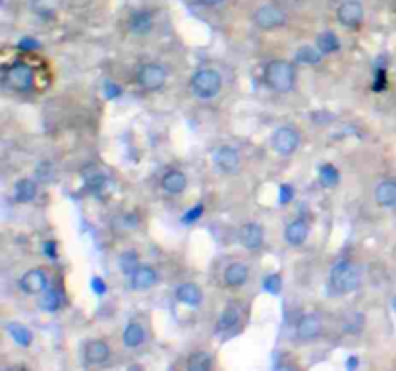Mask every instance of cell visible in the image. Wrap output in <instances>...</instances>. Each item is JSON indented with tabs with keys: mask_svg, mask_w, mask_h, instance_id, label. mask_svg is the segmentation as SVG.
<instances>
[{
	"mask_svg": "<svg viewBox=\"0 0 396 371\" xmlns=\"http://www.w3.org/2000/svg\"><path fill=\"white\" fill-rule=\"evenodd\" d=\"M265 84L275 93H290L296 84V66L288 60H271L265 66Z\"/></svg>",
	"mask_w": 396,
	"mask_h": 371,
	"instance_id": "cell-1",
	"label": "cell"
},
{
	"mask_svg": "<svg viewBox=\"0 0 396 371\" xmlns=\"http://www.w3.org/2000/svg\"><path fill=\"white\" fill-rule=\"evenodd\" d=\"M364 273L362 267L354 261H341L332 267L331 271V288L336 294H350L354 290L362 287Z\"/></svg>",
	"mask_w": 396,
	"mask_h": 371,
	"instance_id": "cell-2",
	"label": "cell"
},
{
	"mask_svg": "<svg viewBox=\"0 0 396 371\" xmlns=\"http://www.w3.org/2000/svg\"><path fill=\"white\" fill-rule=\"evenodd\" d=\"M192 93L201 101H211L223 89V75L213 68H201L192 75Z\"/></svg>",
	"mask_w": 396,
	"mask_h": 371,
	"instance_id": "cell-3",
	"label": "cell"
},
{
	"mask_svg": "<svg viewBox=\"0 0 396 371\" xmlns=\"http://www.w3.org/2000/svg\"><path fill=\"white\" fill-rule=\"evenodd\" d=\"M286 20H288V16H286L284 8L280 4H275V2L261 4L253 12V23L261 32H275V29L282 27Z\"/></svg>",
	"mask_w": 396,
	"mask_h": 371,
	"instance_id": "cell-4",
	"label": "cell"
},
{
	"mask_svg": "<svg viewBox=\"0 0 396 371\" xmlns=\"http://www.w3.org/2000/svg\"><path fill=\"white\" fill-rule=\"evenodd\" d=\"M136 80H138V85H140L143 91L155 93V91H161L162 87L166 85L169 72H166V68H164L162 64H143L140 70H138Z\"/></svg>",
	"mask_w": 396,
	"mask_h": 371,
	"instance_id": "cell-5",
	"label": "cell"
},
{
	"mask_svg": "<svg viewBox=\"0 0 396 371\" xmlns=\"http://www.w3.org/2000/svg\"><path fill=\"white\" fill-rule=\"evenodd\" d=\"M35 84V72L29 64L14 62L6 70V85L16 93H29Z\"/></svg>",
	"mask_w": 396,
	"mask_h": 371,
	"instance_id": "cell-6",
	"label": "cell"
},
{
	"mask_svg": "<svg viewBox=\"0 0 396 371\" xmlns=\"http://www.w3.org/2000/svg\"><path fill=\"white\" fill-rule=\"evenodd\" d=\"M271 145L279 155L290 157L296 153V149L300 147V132L292 126L277 128L273 138H271Z\"/></svg>",
	"mask_w": 396,
	"mask_h": 371,
	"instance_id": "cell-7",
	"label": "cell"
},
{
	"mask_svg": "<svg viewBox=\"0 0 396 371\" xmlns=\"http://www.w3.org/2000/svg\"><path fill=\"white\" fill-rule=\"evenodd\" d=\"M336 20L341 25L348 27V29H358L365 20L364 4L360 0H348L338 4L336 8Z\"/></svg>",
	"mask_w": 396,
	"mask_h": 371,
	"instance_id": "cell-8",
	"label": "cell"
},
{
	"mask_svg": "<svg viewBox=\"0 0 396 371\" xmlns=\"http://www.w3.org/2000/svg\"><path fill=\"white\" fill-rule=\"evenodd\" d=\"M213 163L223 174H236L240 170V153L232 145H221L213 151Z\"/></svg>",
	"mask_w": 396,
	"mask_h": 371,
	"instance_id": "cell-9",
	"label": "cell"
},
{
	"mask_svg": "<svg viewBox=\"0 0 396 371\" xmlns=\"http://www.w3.org/2000/svg\"><path fill=\"white\" fill-rule=\"evenodd\" d=\"M323 333V321L317 313H304L296 323V339L300 342H311Z\"/></svg>",
	"mask_w": 396,
	"mask_h": 371,
	"instance_id": "cell-10",
	"label": "cell"
},
{
	"mask_svg": "<svg viewBox=\"0 0 396 371\" xmlns=\"http://www.w3.org/2000/svg\"><path fill=\"white\" fill-rule=\"evenodd\" d=\"M20 288L25 294H43L49 288V275L43 269H32L20 278Z\"/></svg>",
	"mask_w": 396,
	"mask_h": 371,
	"instance_id": "cell-11",
	"label": "cell"
},
{
	"mask_svg": "<svg viewBox=\"0 0 396 371\" xmlns=\"http://www.w3.org/2000/svg\"><path fill=\"white\" fill-rule=\"evenodd\" d=\"M263 226L259 223H247L240 228V244L242 248H246L247 252H257L263 246Z\"/></svg>",
	"mask_w": 396,
	"mask_h": 371,
	"instance_id": "cell-12",
	"label": "cell"
},
{
	"mask_svg": "<svg viewBox=\"0 0 396 371\" xmlns=\"http://www.w3.org/2000/svg\"><path fill=\"white\" fill-rule=\"evenodd\" d=\"M159 283V273L153 267L140 265L129 275V287L132 290H149Z\"/></svg>",
	"mask_w": 396,
	"mask_h": 371,
	"instance_id": "cell-13",
	"label": "cell"
},
{
	"mask_svg": "<svg viewBox=\"0 0 396 371\" xmlns=\"http://www.w3.org/2000/svg\"><path fill=\"white\" fill-rule=\"evenodd\" d=\"M84 358L89 366H103L110 358V346L105 340H89L84 348Z\"/></svg>",
	"mask_w": 396,
	"mask_h": 371,
	"instance_id": "cell-14",
	"label": "cell"
},
{
	"mask_svg": "<svg viewBox=\"0 0 396 371\" xmlns=\"http://www.w3.org/2000/svg\"><path fill=\"white\" fill-rule=\"evenodd\" d=\"M375 202L383 209H393L396 207V180L386 178L381 180L375 188Z\"/></svg>",
	"mask_w": 396,
	"mask_h": 371,
	"instance_id": "cell-15",
	"label": "cell"
},
{
	"mask_svg": "<svg viewBox=\"0 0 396 371\" xmlns=\"http://www.w3.org/2000/svg\"><path fill=\"white\" fill-rule=\"evenodd\" d=\"M308 236H310V224L306 223L304 219H296V221L288 223V226L284 228V240L290 246H294V248L306 244Z\"/></svg>",
	"mask_w": 396,
	"mask_h": 371,
	"instance_id": "cell-16",
	"label": "cell"
},
{
	"mask_svg": "<svg viewBox=\"0 0 396 371\" xmlns=\"http://www.w3.org/2000/svg\"><path fill=\"white\" fill-rule=\"evenodd\" d=\"M155 25V14L151 10H138L129 18V32L134 35H149Z\"/></svg>",
	"mask_w": 396,
	"mask_h": 371,
	"instance_id": "cell-17",
	"label": "cell"
},
{
	"mask_svg": "<svg viewBox=\"0 0 396 371\" xmlns=\"http://www.w3.org/2000/svg\"><path fill=\"white\" fill-rule=\"evenodd\" d=\"M176 300L184 306H192L197 308L203 302V290L197 287L195 283H182L176 288Z\"/></svg>",
	"mask_w": 396,
	"mask_h": 371,
	"instance_id": "cell-18",
	"label": "cell"
},
{
	"mask_svg": "<svg viewBox=\"0 0 396 371\" xmlns=\"http://www.w3.org/2000/svg\"><path fill=\"white\" fill-rule=\"evenodd\" d=\"M249 278V267L242 261H236L225 269V285L228 288L244 287Z\"/></svg>",
	"mask_w": 396,
	"mask_h": 371,
	"instance_id": "cell-19",
	"label": "cell"
},
{
	"mask_svg": "<svg viewBox=\"0 0 396 371\" xmlns=\"http://www.w3.org/2000/svg\"><path fill=\"white\" fill-rule=\"evenodd\" d=\"M145 339H147V333H145V327L141 325L140 321H129L124 333H122V342L128 348H140L141 344L145 342Z\"/></svg>",
	"mask_w": 396,
	"mask_h": 371,
	"instance_id": "cell-20",
	"label": "cell"
},
{
	"mask_svg": "<svg viewBox=\"0 0 396 371\" xmlns=\"http://www.w3.org/2000/svg\"><path fill=\"white\" fill-rule=\"evenodd\" d=\"M161 186L166 193L180 195V193L188 188V178H186V174L180 172V170H169V172L162 176Z\"/></svg>",
	"mask_w": 396,
	"mask_h": 371,
	"instance_id": "cell-21",
	"label": "cell"
},
{
	"mask_svg": "<svg viewBox=\"0 0 396 371\" xmlns=\"http://www.w3.org/2000/svg\"><path fill=\"white\" fill-rule=\"evenodd\" d=\"M37 182L32 178H22L14 186V198L18 203H32L37 198Z\"/></svg>",
	"mask_w": 396,
	"mask_h": 371,
	"instance_id": "cell-22",
	"label": "cell"
},
{
	"mask_svg": "<svg viewBox=\"0 0 396 371\" xmlns=\"http://www.w3.org/2000/svg\"><path fill=\"white\" fill-rule=\"evenodd\" d=\"M240 315H242L240 306H238V304H228L225 311L221 313V319H219V323H216V331H219V333H226V331L236 327L238 321H240Z\"/></svg>",
	"mask_w": 396,
	"mask_h": 371,
	"instance_id": "cell-23",
	"label": "cell"
},
{
	"mask_svg": "<svg viewBox=\"0 0 396 371\" xmlns=\"http://www.w3.org/2000/svg\"><path fill=\"white\" fill-rule=\"evenodd\" d=\"M62 302H64V296L60 294V290H56V288H47L43 292V296H41V302H39V306L43 311H49V313H53V311H58L60 306H62Z\"/></svg>",
	"mask_w": 396,
	"mask_h": 371,
	"instance_id": "cell-24",
	"label": "cell"
},
{
	"mask_svg": "<svg viewBox=\"0 0 396 371\" xmlns=\"http://www.w3.org/2000/svg\"><path fill=\"white\" fill-rule=\"evenodd\" d=\"M323 53L317 47H310V45H304L298 49V53L294 56L296 64H306V66H317L321 62Z\"/></svg>",
	"mask_w": 396,
	"mask_h": 371,
	"instance_id": "cell-25",
	"label": "cell"
},
{
	"mask_svg": "<svg viewBox=\"0 0 396 371\" xmlns=\"http://www.w3.org/2000/svg\"><path fill=\"white\" fill-rule=\"evenodd\" d=\"M8 333H10V337L14 339V342H16L18 346H22V348L32 346L33 342L32 331L27 329L25 325H22V323H10V325H8Z\"/></svg>",
	"mask_w": 396,
	"mask_h": 371,
	"instance_id": "cell-26",
	"label": "cell"
},
{
	"mask_svg": "<svg viewBox=\"0 0 396 371\" xmlns=\"http://www.w3.org/2000/svg\"><path fill=\"white\" fill-rule=\"evenodd\" d=\"M317 49H319L323 54L336 53V51H341V39L336 37L334 32H323L321 35L317 37Z\"/></svg>",
	"mask_w": 396,
	"mask_h": 371,
	"instance_id": "cell-27",
	"label": "cell"
},
{
	"mask_svg": "<svg viewBox=\"0 0 396 371\" xmlns=\"http://www.w3.org/2000/svg\"><path fill=\"white\" fill-rule=\"evenodd\" d=\"M341 180V172L336 170L334 165H321L319 167V182H321L323 188H334Z\"/></svg>",
	"mask_w": 396,
	"mask_h": 371,
	"instance_id": "cell-28",
	"label": "cell"
},
{
	"mask_svg": "<svg viewBox=\"0 0 396 371\" xmlns=\"http://www.w3.org/2000/svg\"><path fill=\"white\" fill-rule=\"evenodd\" d=\"M188 370L190 371H209L213 366V360L207 352H193L188 358Z\"/></svg>",
	"mask_w": 396,
	"mask_h": 371,
	"instance_id": "cell-29",
	"label": "cell"
},
{
	"mask_svg": "<svg viewBox=\"0 0 396 371\" xmlns=\"http://www.w3.org/2000/svg\"><path fill=\"white\" fill-rule=\"evenodd\" d=\"M118 267L124 275H132L140 267V255L136 252H124L118 257Z\"/></svg>",
	"mask_w": 396,
	"mask_h": 371,
	"instance_id": "cell-30",
	"label": "cell"
},
{
	"mask_svg": "<svg viewBox=\"0 0 396 371\" xmlns=\"http://www.w3.org/2000/svg\"><path fill=\"white\" fill-rule=\"evenodd\" d=\"M261 287L269 294H279L280 288H282V278H280V275H269L263 278Z\"/></svg>",
	"mask_w": 396,
	"mask_h": 371,
	"instance_id": "cell-31",
	"label": "cell"
},
{
	"mask_svg": "<svg viewBox=\"0 0 396 371\" xmlns=\"http://www.w3.org/2000/svg\"><path fill=\"white\" fill-rule=\"evenodd\" d=\"M203 211H205L203 203H197V205H195V207H192L190 211L184 213L182 223H184V224H193V223H195V221H199V217L203 215Z\"/></svg>",
	"mask_w": 396,
	"mask_h": 371,
	"instance_id": "cell-32",
	"label": "cell"
},
{
	"mask_svg": "<svg viewBox=\"0 0 396 371\" xmlns=\"http://www.w3.org/2000/svg\"><path fill=\"white\" fill-rule=\"evenodd\" d=\"M294 200V188L290 186V184H282L279 188V202L282 205H286Z\"/></svg>",
	"mask_w": 396,
	"mask_h": 371,
	"instance_id": "cell-33",
	"label": "cell"
},
{
	"mask_svg": "<svg viewBox=\"0 0 396 371\" xmlns=\"http://www.w3.org/2000/svg\"><path fill=\"white\" fill-rule=\"evenodd\" d=\"M91 288H93V292H95L97 296H105V292H107V285L103 283V278H101V276H93V280H91Z\"/></svg>",
	"mask_w": 396,
	"mask_h": 371,
	"instance_id": "cell-34",
	"label": "cell"
},
{
	"mask_svg": "<svg viewBox=\"0 0 396 371\" xmlns=\"http://www.w3.org/2000/svg\"><path fill=\"white\" fill-rule=\"evenodd\" d=\"M18 49H20V51H35V49H39V43L32 39V37H25V39L20 41Z\"/></svg>",
	"mask_w": 396,
	"mask_h": 371,
	"instance_id": "cell-35",
	"label": "cell"
},
{
	"mask_svg": "<svg viewBox=\"0 0 396 371\" xmlns=\"http://www.w3.org/2000/svg\"><path fill=\"white\" fill-rule=\"evenodd\" d=\"M43 254L47 255V257H51V259H56V242H53V240L45 242Z\"/></svg>",
	"mask_w": 396,
	"mask_h": 371,
	"instance_id": "cell-36",
	"label": "cell"
},
{
	"mask_svg": "<svg viewBox=\"0 0 396 371\" xmlns=\"http://www.w3.org/2000/svg\"><path fill=\"white\" fill-rule=\"evenodd\" d=\"M105 91H107V93H105V95H107V99H114V97L120 95V87H118V85H114V84H110V82L105 85Z\"/></svg>",
	"mask_w": 396,
	"mask_h": 371,
	"instance_id": "cell-37",
	"label": "cell"
},
{
	"mask_svg": "<svg viewBox=\"0 0 396 371\" xmlns=\"http://www.w3.org/2000/svg\"><path fill=\"white\" fill-rule=\"evenodd\" d=\"M199 4H203L207 8H216V6H221V4H225V0H197Z\"/></svg>",
	"mask_w": 396,
	"mask_h": 371,
	"instance_id": "cell-38",
	"label": "cell"
},
{
	"mask_svg": "<svg viewBox=\"0 0 396 371\" xmlns=\"http://www.w3.org/2000/svg\"><path fill=\"white\" fill-rule=\"evenodd\" d=\"M354 366H358V358H356V356H352V358L348 360V368H354Z\"/></svg>",
	"mask_w": 396,
	"mask_h": 371,
	"instance_id": "cell-39",
	"label": "cell"
},
{
	"mask_svg": "<svg viewBox=\"0 0 396 371\" xmlns=\"http://www.w3.org/2000/svg\"><path fill=\"white\" fill-rule=\"evenodd\" d=\"M336 4H343V2H348V0H334Z\"/></svg>",
	"mask_w": 396,
	"mask_h": 371,
	"instance_id": "cell-40",
	"label": "cell"
},
{
	"mask_svg": "<svg viewBox=\"0 0 396 371\" xmlns=\"http://www.w3.org/2000/svg\"><path fill=\"white\" fill-rule=\"evenodd\" d=\"M395 306H396V300H395Z\"/></svg>",
	"mask_w": 396,
	"mask_h": 371,
	"instance_id": "cell-41",
	"label": "cell"
}]
</instances>
